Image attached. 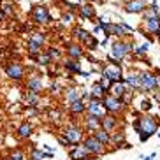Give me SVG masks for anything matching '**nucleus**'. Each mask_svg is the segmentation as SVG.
Segmentation results:
<instances>
[{
    "mask_svg": "<svg viewBox=\"0 0 160 160\" xmlns=\"http://www.w3.org/2000/svg\"><path fill=\"white\" fill-rule=\"evenodd\" d=\"M49 55H51V57H60V51H57V49H51V51H49Z\"/></svg>",
    "mask_w": 160,
    "mask_h": 160,
    "instance_id": "obj_36",
    "label": "nucleus"
},
{
    "mask_svg": "<svg viewBox=\"0 0 160 160\" xmlns=\"http://www.w3.org/2000/svg\"><path fill=\"white\" fill-rule=\"evenodd\" d=\"M104 104H100V99H92V102L88 104V113L92 116H99L102 118V113H104Z\"/></svg>",
    "mask_w": 160,
    "mask_h": 160,
    "instance_id": "obj_4",
    "label": "nucleus"
},
{
    "mask_svg": "<svg viewBox=\"0 0 160 160\" xmlns=\"http://www.w3.org/2000/svg\"><path fill=\"white\" fill-rule=\"evenodd\" d=\"M28 90L30 92H41L42 90V83H41V79L39 78H33V79H30V83H28Z\"/></svg>",
    "mask_w": 160,
    "mask_h": 160,
    "instance_id": "obj_23",
    "label": "nucleus"
},
{
    "mask_svg": "<svg viewBox=\"0 0 160 160\" xmlns=\"http://www.w3.org/2000/svg\"><path fill=\"white\" fill-rule=\"evenodd\" d=\"M113 141H114V142H122V141H123V136H122V134H118V136L113 137Z\"/></svg>",
    "mask_w": 160,
    "mask_h": 160,
    "instance_id": "obj_35",
    "label": "nucleus"
},
{
    "mask_svg": "<svg viewBox=\"0 0 160 160\" xmlns=\"http://www.w3.org/2000/svg\"><path fill=\"white\" fill-rule=\"evenodd\" d=\"M130 48H128V44H122V42H118V44H113V49H111V55H113L114 58H123L125 57V53L128 51Z\"/></svg>",
    "mask_w": 160,
    "mask_h": 160,
    "instance_id": "obj_14",
    "label": "nucleus"
},
{
    "mask_svg": "<svg viewBox=\"0 0 160 160\" xmlns=\"http://www.w3.org/2000/svg\"><path fill=\"white\" fill-rule=\"evenodd\" d=\"M148 137H150V134H148V132H139V139H141L142 142L148 141Z\"/></svg>",
    "mask_w": 160,
    "mask_h": 160,
    "instance_id": "obj_33",
    "label": "nucleus"
},
{
    "mask_svg": "<svg viewBox=\"0 0 160 160\" xmlns=\"http://www.w3.org/2000/svg\"><path fill=\"white\" fill-rule=\"evenodd\" d=\"M32 58H37L41 65H46L48 62H49V57H48V55H41V57H35V55H32Z\"/></svg>",
    "mask_w": 160,
    "mask_h": 160,
    "instance_id": "obj_30",
    "label": "nucleus"
},
{
    "mask_svg": "<svg viewBox=\"0 0 160 160\" xmlns=\"http://www.w3.org/2000/svg\"><path fill=\"white\" fill-rule=\"evenodd\" d=\"M85 42L88 44L90 48H95V46H97V41H95L93 37H88V39H86V41H85Z\"/></svg>",
    "mask_w": 160,
    "mask_h": 160,
    "instance_id": "obj_32",
    "label": "nucleus"
},
{
    "mask_svg": "<svg viewBox=\"0 0 160 160\" xmlns=\"http://www.w3.org/2000/svg\"><path fill=\"white\" fill-rule=\"evenodd\" d=\"M92 97L93 99H102V97H106V86L102 83H95L93 88H92Z\"/></svg>",
    "mask_w": 160,
    "mask_h": 160,
    "instance_id": "obj_16",
    "label": "nucleus"
},
{
    "mask_svg": "<svg viewBox=\"0 0 160 160\" xmlns=\"http://www.w3.org/2000/svg\"><path fill=\"white\" fill-rule=\"evenodd\" d=\"M125 92H127V85H125V83H122V81H116V83H113V85H111V93H113L116 99H123Z\"/></svg>",
    "mask_w": 160,
    "mask_h": 160,
    "instance_id": "obj_13",
    "label": "nucleus"
},
{
    "mask_svg": "<svg viewBox=\"0 0 160 160\" xmlns=\"http://www.w3.org/2000/svg\"><path fill=\"white\" fill-rule=\"evenodd\" d=\"M85 146L86 148H88V151L90 153H100V151H102V142L99 141V139H97V137H86V141H85Z\"/></svg>",
    "mask_w": 160,
    "mask_h": 160,
    "instance_id": "obj_7",
    "label": "nucleus"
},
{
    "mask_svg": "<svg viewBox=\"0 0 160 160\" xmlns=\"http://www.w3.org/2000/svg\"><path fill=\"white\" fill-rule=\"evenodd\" d=\"M44 158H51V153H44V151L33 148L30 153V160H44Z\"/></svg>",
    "mask_w": 160,
    "mask_h": 160,
    "instance_id": "obj_18",
    "label": "nucleus"
},
{
    "mask_svg": "<svg viewBox=\"0 0 160 160\" xmlns=\"http://www.w3.org/2000/svg\"><path fill=\"white\" fill-rule=\"evenodd\" d=\"M114 125H116V122H114L113 116H102V128L104 130H113Z\"/></svg>",
    "mask_w": 160,
    "mask_h": 160,
    "instance_id": "obj_20",
    "label": "nucleus"
},
{
    "mask_svg": "<svg viewBox=\"0 0 160 160\" xmlns=\"http://www.w3.org/2000/svg\"><path fill=\"white\" fill-rule=\"evenodd\" d=\"M123 83H125L128 88H141V78L137 74H130L128 78L123 79Z\"/></svg>",
    "mask_w": 160,
    "mask_h": 160,
    "instance_id": "obj_15",
    "label": "nucleus"
},
{
    "mask_svg": "<svg viewBox=\"0 0 160 160\" xmlns=\"http://www.w3.org/2000/svg\"><path fill=\"white\" fill-rule=\"evenodd\" d=\"M12 158H16V160H23V155H21V151H14V153H12Z\"/></svg>",
    "mask_w": 160,
    "mask_h": 160,
    "instance_id": "obj_34",
    "label": "nucleus"
},
{
    "mask_svg": "<svg viewBox=\"0 0 160 160\" xmlns=\"http://www.w3.org/2000/svg\"><path fill=\"white\" fill-rule=\"evenodd\" d=\"M63 136L69 139V142H71V144H76V142L83 137V132H81L78 127H71V128H67V130L63 132Z\"/></svg>",
    "mask_w": 160,
    "mask_h": 160,
    "instance_id": "obj_9",
    "label": "nucleus"
},
{
    "mask_svg": "<svg viewBox=\"0 0 160 160\" xmlns=\"http://www.w3.org/2000/svg\"><path fill=\"white\" fill-rule=\"evenodd\" d=\"M85 109V102L81 99H78V100H74V102H71V111L72 113H81Z\"/></svg>",
    "mask_w": 160,
    "mask_h": 160,
    "instance_id": "obj_24",
    "label": "nucleus"
},
{
    "mask_svg": "<svg viewBox=\"0 0 160 160\" xmlns=\"http://www.w3.org/2000/svg\"><path fill=\"white\" fill-rule=\"evenodd\" d=\"M2 19H4V12H2V11H0V21H2Z\"/></svg>",
    "mask_w": 160,
    "mask_h": 160,
    "instance_id": "obj_39",
    "label": "nucleus"
},
{
    "mask_svg": "<svg viewBox=\"0 0 160 160\" xmlns=\"http://www.w3.org/2000/svg\"><path fill=\"white\" fill-rule=\"evenodd\" d=\"M139 122H141V130L139 132H148L150 136L157 132V122L151 116H144V118H141Z\"/></svg>",
    "mask_w": 160,
    "mask_h": 160,
    "instance_id": "obj_3",
    "label": "nucleus"
},
{
    "mask_svg": "<svg viewBox=\"0 0 160 160\" xmlns=\"http://www.w3.org/2000/svg\"><path fill=\"white\" fill-rule=\"evenodd\" d=\"M142 106H141V108H144V109H150V102H148V100H142Z\"/></svg>",
    "mask_w": 160,
    "mask_h": 160,
    "instance_id": "obj_37",
    "label": "nucleus"
},
{
    "mask_svg": "<svg viewBox=\"0 0 160 160\" xmlns=\"http://www.w3.org/2000/svg\"><path fill=\"white\" fill-rule=\"evenodd\" d=\"M146 25H148V30L151 33H157L160 28V19L158 18H151V19H146Z\"/></svg>",
    "mask_w": 160,
    "mask_h": 160,
    "instance_id": "obj_19",
    "label": "nucleus"
},
{
    "mask_svg": "<svg viewBox=\"0 0 160 160\" xmlns=\"http://www.w3.org/2000/svg\"><path fill=\"white\" fill-rule=\"evenodd\" d=\"M78 37H79L81 41H86V39H88L90 35H88V33L85 32V30H81V28H79V30H78Z\"/></svg>",
    "mask_w": 160,
    "mask_h": 160,
    "instance_id": "obj_31",
    "label": "nucleus"
},
{
    "mask_svg": "<svg viewBox=\"0 0 160 160\" xmlns=\"http://www.w3.org/2000/svg\"><path fill=\"white\" fill-rule=\"evenodd\" d=\"M5 72L12 79H21L23 78V67L19 65V63H9V65L5 67Z\"/></svg>",
    "mask_w": 160,
    "mask_h": 160,
    "instance_id": "obj_5",
    "label": "nucleus"
},
{
    "mask_svg": "<svg viewBox=\"0 0 160 160\" xmlns=\"http://www.w3.org/2000/svg\"><path fill=\"white\" fill-rule=\"evenodd\" d=\"M100 118L99 116H92L90 114V118H86V128H90V130H99L100 128Z\"/></svg>",
    "mask_w": 160,
    "mask_h": 160,
    "instance_id": "obj_17",
    "label": "nucleus"
},
{
    "mask_svg": "<svg viewBox=\"0 0 160 160\" xmlns=\"http://www.w3.org/2000/svg\"><path fill=\"white\" fill-rule=\"evenodd\" d=\"M88 153H90L88 148L83 144V146H76V148L71 151V153H69V155H71L72 160H85L86 157H88Z\"/></svg>",
    "mask_w": 160,
    "mask_h": 160,
    "instance_id": "obj_11",
    "label": "nucleus"
},
{
    "mask_svg": "<svg viewBox=\"0 0 160 160\" xmlns=\"http://www.w3.org/2000/svg\"><path fill=\"white\" fill-rule=\"evenodd\" d=\"M32 14H33V19H35L37 23H46L48 19H49V14H48V11H46L44 5H37V7H33Z\"/></svg>",
    "mask_w": 160,
    "mask_h": 160,
    "instance_id": "obj_6",
    "label": "nucleus"
},
{
    "mask_svg": "<svg viewBox=\"0 0 160 160\" xmlns=\"http://www.w3.org/2000/svg\"><path fill=\"white\" fill-rule=\"evenodd\" d=\"M7 160H16V158H12V157H11V158H7Z\"/></svg>",
    "mask_w": 160,
    "mask_h": 160,
    "instance_id": "obj_40",
    "label": "nucleus"
},
{
    "mask_svg": "<svg viewBox=\"0 0 160 160\" xmlns=\"http://www.w3.org/2000/svg\"><path fill=\"white\" fill-rule=\"evenodd\" d=\"M157 88L160 90V76H157Z\"/></svg>",
    "mask_w": 160,
    "mask_h": 160,
    "instance_id": "obj_38",
    "label": "nucleus"
},
{
    "mask_svg": "<svg viewBox=\"0 0 160 160\" xmlns=\"http://www.w3.org/2000/svg\"><path fill=\"white\" fill-rule=\"evenodd\" d=\"M158 37H160V28H158Z\"/></svg>",
    "mask_w": 160,
    "mask_h": 160,
    "instance_id": "obj_41",
    "label": "nucleus"
},
{
    "mask_svg": "<svg viewBox=\"0 0 160 160\" xmlns=\"http://www.w3.org/2000/svg\"><path fill=\"white\" fill-rule=\"evenodd\" d=\"M95 137H97L102 144H108V142L111 141V137H109L108 130H104V128H102V130H100V128H99V130H95Z\"/></svg>",
    "mask_w": 160,
    "mask_h": 160,
    "instance_id": "obj_21",
    "label": "nucleus"
},
{
    "mask_svg": "<svg viewBox=\"0 0 160 160\" xmlns=\"http://www.w3.org/2000/svg\"><path fill=\"white\" fill-rule=\"evenodd\" d=\"M144 0H128L125 5V11L127 12H141V11H144Z\"/></svg>",
    "mask_w": 160,
    "mask_h": 160,
    "instance_id": "obj_12",
    "label": "nucleus"
},
{
    "mask_svg": "<svg viewBox=\"0 0 160 160\" xmlns=\"http://www.w3.org/2000/svg\"><path fill=\"white\" fill-rule=\"evenodd\" d=\"M18 134H19V137H28L32 134V125L30 123H21L18 128Z\"/></svg>",
    "mask_w": 160,
    "mask_h": 160,
    "instance_id": "obj_22",
    "label": "nucleus"
},
{
    "mask_svg": "<svg viewBox=\"0 0 160 160\" xmlns=\"http://www.w3.org/2000/svg\"><path fill=\"white\" fill-rule=\"evenodd\" d=\"M42 42H44V35L42 33H35L32 39H30V42H28V49H30V53L32 55H35V53L41 49V46H42Z\"/></svg>",
    "mask_w": 160,
    "mask_h": 160,
    "instance_id": "obj_8",
    "label": "nucleus"
},
{
    "mask_svg": "<svg viewBox=\"0 0 160 160\" xmlns=\"http://www.w3.org/2000/svg\"><path fill=\"white\" fill-rule=\"evenodd\" d=\"M27 102H28L30 106H35V104H37V97H35V92H28V95H27Z\"/></svg>",
    "mask_w": 160,
    "mask_h": 160,
    "instance_id": "obj_28",
    "label": "nucleus"
},
{
    "mask_svg": "<svg viewBox=\"0 0 160 160\" xmlns=\"http://www.w3.org/2000/svg\"><path fill=\"white\" fill-rule=\"evenodd\" d=\"M67 69L72 72H81V67H79V62H67Z\"/></svg>",
    "mask_w": 160,
    "mask_h": 160,
    "instance_id": "obj_26",
    "label": "nucleus"
},
{
    "mask_svg": "<svg viewBox=\"0 0 160 160\" xmlns=\"http://www.w3.org/2000/svg\"><path fill=\"white\" fill-rule=\"evenodd\" d=\"M81 14H83V16H88V18H93L95 11L92 9L90 5H83V7H81Z\"/></svg>",
    "mask_w": 160,
    "mask_h": 160,
    "instance_id": "obj_27",
    "label": "nucleus"
},
{
    "mask_svg": "<svg viewBox=\"0 0 160 160\" xmlns=\"http://www.w3.org/2000/svg\"><path fill=\"white\" fill-rule=\"evenodd\" d=\"M78 99H79V92L76 88H71L67 92V100H69V102H74V100H78Z\"/></svg>",
    "mask_w": 160,
    "mask_h": 160,
    "instance_id": "obj_25",
    "label": "nucleus"
},
{
    "mask_svg": "<svg viewBox=\"0 0 160 160\" xmlns=\"http://www.w3.org/2000/svg\"><path fill=\"white\" fill-rule=\"evenodd\" d=\"M69 55L74 57V58H78V57H81V49L79 48H76V46H71L69 48Z\"/></svg>",
    "mask_w": 160,
    "mask_h": 160,
    "instance_id": "obj_29",
    "label": "nucleus"
},
{
    "mask_svg": "<svg viewBox=\"0 0 160 160\" xmlns=\"http://www.w3.org/2000/svg\"><path fill=\"white\" fill-rule=\"evenodd\" d=\"M104 108L106 111H118L120 109V99H116L114 95H108V97H104Z\"/></svg>",
    "mask_w": 160,
    "mask_h": 160,
    "instance_id": "obj_10",
    "label": "nucleus"
},
{
    "mask_svg": "<svg viewBox=\"0 0 160 160\" xmlns=\"http://www.w3.org/2000/svg\"><path fill=\"white\" fill-rule=\"evenodd\" d=\"M102 76H104V78H108V79H111L113 83H116V81H122V69H120V65L109 63L108 67H104Z\"/></svg>",
    "mask_w": 160,
    "mask_h": 160,
    "instance_id": "obj_1",
    "label": "nucleus"
},
{
    "mask_svg": "<svg viewBox=\"0 0 160 160\" xmlns=\"http://www.w3.org/2000/svg\"><path fill=\"white\" fill-rule=\"evenodd\" d=\"M141 78V88L144 92H151V90H155L157 86V76H151V74H139Z\"/></svg>",
    "mask_w": 160,
    "mask_h": 160,
    "instance_id": "obj_2",
    "label": "nucleus"
}]
</instances>
